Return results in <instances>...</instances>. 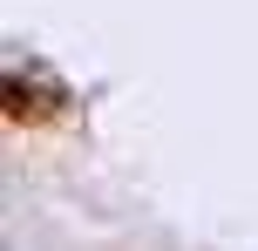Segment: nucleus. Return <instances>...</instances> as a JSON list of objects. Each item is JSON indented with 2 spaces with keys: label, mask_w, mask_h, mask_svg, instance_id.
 I'll return each mask as SVG.
<instances>
[{
  "label": "nucleus",
  "mask_w": 258,
  "mask_h": 251,
  "mask_svg": "<svg viewBox=\"0 0 258 251\" xmlns=\"http://www.w3.org/2000/svg\"><path fill=\"white\" fill-rule=\"evenodd\" d=\"M0 102H7L14 122H54L68 109V95L54 89V81H27V75H7L0 81Z\"/></svg>",
  "instance_id": "obj_1"
}]
</instances>
